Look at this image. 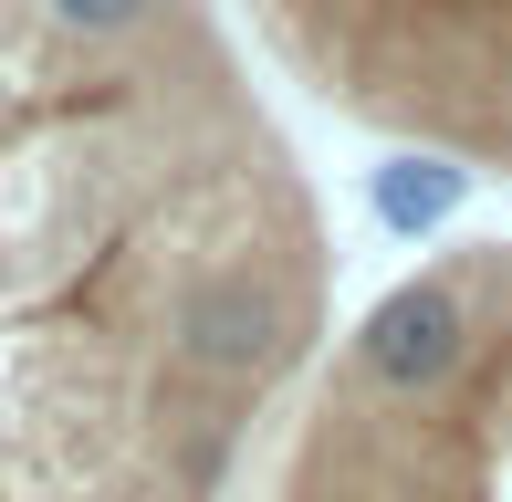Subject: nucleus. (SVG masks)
<instances>
[{
  "instance_id": "f03ea898",
  "label": "nucleus",
  "mask_w": 512,
  "mask_h": 502,
  "mask_svg": "<svg viewBox=\"0 0 512 502\" xmlns=\"http://www.w3.org/2000/svg\"><path fill=\"white\" fill-rule=\"evenodd\" d=\"M324 116L460 178H512V0H241Z\"/></svg>"
},
{
  "instance_id": "f257e3e1",
  "label": "nucleus",
  "mask_w": 512,
  "mask_h": 502,
  "mask_svg": "<svg viewBox=\"0 0 512 502\" xmlns=\"http://www.w3.org/2000/svg\"><path fill=\"white\" fill-rule=\"evenodd\" d=\"M324 335L230 0H0V502H241Z\"/></svg>"
}]
</instances>
